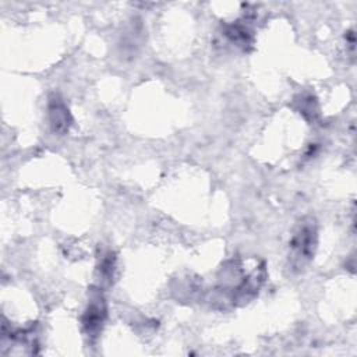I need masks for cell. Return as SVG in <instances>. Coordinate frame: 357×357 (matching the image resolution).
Masks as SVG:
<instances>
[{"label":"cell","mask_w":357,"mask_h":357,"mask_svg":"<svg viewBox=\"0 0 357 357\" xmlns=\"http://www.w3.org/2000/svg\"><path fill=\"white\" fill-rule=\"evenodd\" d=\"M49 112V121L52 130L57 134H66L71 126V114L64 103L63 98L57 93H52L47 103Z\"/></svg>","instance_id":"obj_2"},{"label":"cell","mask_w":357,"mask_h":357,"mask_svg":"<svg viewBox=\"0 0 357 357\" xmlns=\"http://www.w3.org/2000/svg\"><path fill=\"white\" fill-rule=\"evenodd\" d=\"M113 269H114V258L109 252L107 255H105L102 258L100 265H99V272H100L102 280H110L113 276Z\"/></svg>","instance_id":"obj_4"},{"label":"cell","mask_w":357,"mask_h":357,"mask_svg":"<svg viewBox=\"0 0 357 357\" xmlns=\"http://www.w3.org/2000/svg\"><path fill=\"white\" fill-rule=\"evenodd\" d=\"M317 247V226L312 219H304L293 233L290 240L291 265L297 269L305 266Z\"/></svg>","instance_id":"obj_1"},{"label":"cell","mask_w":357,"mask_h":357,"mask_svg":"<svg viewBox=\"0 0 357 357\" xmlns=\"http://www.w3.org/2000/svg\"><path fill=\"white\" fill-rule=\"evenodd\" d=\"M105 317H106L105 300L102 298L100 294H96L95 297L91 298L82 318L84 329L88 333V336H96V333L100 331L105 322Z\"/></svg>","instance_id":"obj_3"}]
</instances>
